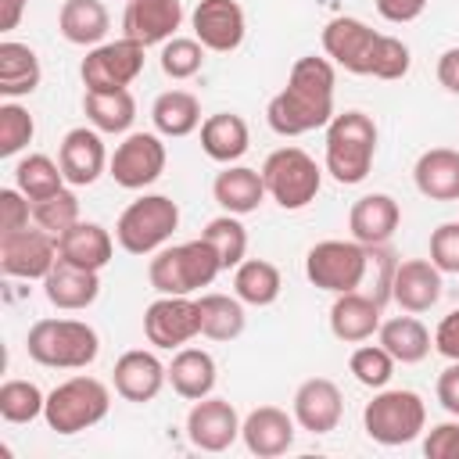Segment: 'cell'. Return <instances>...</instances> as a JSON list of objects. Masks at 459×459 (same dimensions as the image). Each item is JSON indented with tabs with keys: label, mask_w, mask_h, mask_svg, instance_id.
Returning a JSON list of instances; mask_svg holds the SVG:
<instances>
[{
	"label": "cell",
	"mask_w": 459,
	"mask_h": 459,
	"mask_svg": "<svg viewBox=\"0 0 459 459\" xmlns=\"http://www.w3.org/2000/svg\"><path fill=\"white\" fill-rule=\"evenodd\" d=\"M337 65L330 57L305 54L290 65L287 86L269 100L265 122L280 136H305L312 129L330 126L333 118V82Z\"/></svg>",
	"instance_id": "1"
},
{
	"label": "cell",
	"mask_w": 459,
	"mask_h": 459,
	"mask_svg": "<svg viewBox=\"0 0 459 459\" xmlns=\"http://www.w3.org/2000/svg\"><path fill=\"white\" fill-rule=\"evenodd\" d=\"M25 351L47 369H86L100 355V337L82 319H36L25 333Z\"/></svg>",
	"instance_id": "2"
},
{
	"label": "cell",
	"mask_w": 459,
	"mask_h": 459,
	"mask_svg": "<svg viewBox=\"0 0 459 459\" xmlns=\"http://www.w3.org/2000/svg\"><path fill=\"white\" fill-rule=\"evenodd\" d=\"M377 122L366 111H341L326 126V172L355 186L369 176L373 158H377Z\"/></svg>",
	"instance_id": "3"
},
{
	"label": "cell",
	"mask_w": 459,
	"mask_h": 459,
	"mask_svg": "<svg viewBox=\"0 0 459 459\" xmlns=\"http://www.w3.org/2000/svg\"><path fill=\"white\" fill-rule=\"evenodd\" d=\"M219 273H222V262L204 237L161 247L147 265V280L158 294H194L208 287Z\"/></svg>",
	"instance_id": "4"
},
{
	"label": "cell",
	"mask_w": 459,
	"mask_h": 459,
	"mask_svg": "<svg viewBox=\"0 0 459 459\" xmlns=\"http://www.w3.org/2000/svg\"><path fill=\"white\" fill-rule=\"evenodd\" d=\"M362 430L377 445H409L427 430V405L409 387H380L362 409Z\"/></svg>",
	"instance_id": "5"
},
{
	"label": "cell",
	"mask_w": 459,
	"mask_h": 459,
	"mask_svg": "<svg viewBox=\"0 0 459 459\" xmlns=\"http://www.w3.org/2000/svg\"><path fill=\"white\" fill-rule=\"evenodd\" d=\"M369 262L373 247L351 240H319L305 255V276L312 287L330 290V294H348L362 290L369 280Z\"/></svg>",
	"instance_id": "6"
},
{
	"label": "cell",
	"mask_w": 459,
	"mask_h": 459,
	"mask_svg": "<svg viewBox=\"0 0 459 459\" xmlns=\"http://www.w3.org/2000/svg\"><path fill=\"white\" fill-rule=\"evenodd\" d=\"M111 409V391L108 384H100L97 377H68L61 380L50 394H47V409L43 420L54 434H79L97 427Z\"/></svg>",
	"instance_id": "7"
},
{
	"label": "cell",
	"mask_w": 459,
	"mask_h": 459,
	"mask_svg": "<svg viewBox=\"0 0 459 459\" xmlns=\"http://www.w3.org/2000/svg\"><path fill=\"white\" fill-rule=\"evenodd\" d=\"M179 230V204L165 194H143L115 222V240L129 255H154Z\"/></svg>",
	"instance_id": "8"
},
{
	"label": "cell",
	"mask_w": 459,
	"mask_h": 459,
	"mask_svg": "<svg viewBox=\"0 0 459 459\" xmlns=\"http://www.w3.org/2000/svg\"><path fill=\"white\" fill-rule=\"evenodd\" d=\"M262 179H265V194L283 212H298L316 201L323 186V169L301 147H276L262 165Z\"/></svg>",
	"instance_id": "9"
},
{
	"label": "cell",
	"mask_w": 459,
	"mask_h": 459,
	"mask_svg": "<svg viewBox=\"0 0 459 459\" xmlns=\"http://www.w3.org/2000/svg\"><path fill=\"white\" fill-rule=\"evenodd\" d=\"M143 43L122 36V39H108L86 50L79 75L86 90L108 93V90H129V82L143 72Z\"/></svg>",
	"instance_id": "10"
},
{
	"label": "cell",
	"mask_w": 459,
	"mask_h": 459,
	"mask_svg": "<svg viewBox=\"0 0 459 459\" xmlns=\"http://www.w3.org/2000/svg\"><path fill=\"white\" fill-rule=\"evenodd\" d=\"M143 337L154 348H183L201 337V305L190 294H161L143 312Z\"/></svg>",
	"instance_id": "11"
},
{
	"label": "cell",
	"mask_w": 459,
	"mask_h": 459,
	"mask_svg": "<svg viewBox=\"0 0 459 459\" xmlns=\"http://www.w3.org/2000/svg\"><path fill=\"white\" fill-rule=\"evenodd\" d=\"M165 143H161V133H129L111 161H108V176L122 186V190H143L151 186L161 172H165Z\"/></svg>",
	"instance_id": "12"
},
{
	"label": "cell",
	"mask_w": 459,
	"mask_h": 459,
	"mask_svg": "<svg viewBox=\"0 0 459 459\" xmlns=\"http://www.w3.org/2000/svg\"><path fill=\"white\" fill-rule=\"evenodd\" d=\"M57 262V237L43 226L0 233V269L14 280H43Z\"/></svg>",
	"instance_id": "13"
},
{
	"label": "cell",
	"mask_w": 459,
	"mask_h": 459,
	"mask_svg": "<svg viewBox=\"0 0 459 459\" xmlns=\"http://www.w3.org/2000/svg\"><path fill=\"white\" fill-rule=\"evenodd\" d=\"M377 39H380L377 29H369L366 22L348 18V14L326 22V29H323V50H326V57L337 68L351 72V75H369Z\"/></svg>",
	"instance_id": "14"
},
{
	"label": "cell",
	"mask_w": 459,
	"mask_h": 459,
	"mask_svg": "<svg viewBox=\"0 0 459 459\" xmlns=\"http://www.w3.org/2000/svg\"><path fill=\"white\" fill-rule=\"evenodd\" d=\"M240 416L226 398H197L186 412V441L201 452H226L240 437Z\"/></svg>",
	"instance_id": "15"
},
{
	"label": "cell",
	"mask_w": 459,
	"mask_h": 459,
	"mask_svg": "<svg viewBox=\"0 0 459 459\" xmlns=\"http://www.w3.org/2000/svg\"><path fill=\"white\" fill-rule=\"evenodd\" d=\"M190 25H194V39H201L204 50H215V54L237 50L247 32L244 7L237 0H201L190 14Z\"/></svg>",
	"instance_id": "16"
},
{
	"label": "cell",
	"mask_w": 459,
	"mask_h": 459,
	"mask_svg": "<svg viewBox=\"0 0 459 459\" xmlns=\"http://www.w3.org/2000/svg\"><path fill=\"white\" fill-rule=\"evenodd\" d=\"M169 380V366H161V359L154 351H143V348H133V351H122L115 359V369H111V384H115V394H122L126 402H154L158 391L165 387Z\"/></svg>",
	"instance_id": "17"
},
{
	"label": "cell",
	"mask_w": 459,
	"mask_h": 459,
	"mask_svg": "<svg viewBox=\"0 0 459 459\" xmlns=\"http://www.w3.org/2000/svg\"><path fill=\"white\" fill-rule=\"evenodd\" d=\"M294 420L301 430L308 434H330L337 430L341 416H344V398L341 387L330 377H308L305 384H298L294 391Z\"/></svg>",
	"instance_id": "18"
},
{
	"label": "cell",
	"mask_w": 459,
	"mask_h": 459,
	"mask_svg": "<svg viewBox=\"0 0 459 459\" xmlns=\"http://www.w3.org/2000/svg\"><path fill=\"white\" fill-rule=\"evenodd\" d=\"M391 301L402 312H427L441 301V269L430 258H405L394 265L391 276Z\"/></svg>",
	"instance_id": "19"
},
{
	"label": "cell",
	"mask_w": 459,
	"mask_h": 459,
	"mask_svg": "<svg viewBox=\"0 0 459 459\" xmlns=\"http://www.w3.org/2000/svg\"><path fill=\"white\" fill-rule=\"evenodd\" d=\"M298 420L294 412L280 409V405H258L244 416L240 423V437L247 445L251 455H262V459H273V455H283L290 445H294V430Z\"/></svg>",
	"instance_id": "20"
},
{
	"label": "cell",
	"mask_w": 459,
	"mask_h": 459,
	"mask_svg": "<svg viewBox=\"0 0 459 459\" xmlns=\"http://www.w3.org/2000/svg\"><path fill=\"white\" fill-rule=\"evenodd\" d=\"M57 161H61V172L72 186H90L100 179V172L108 169V151H104V140L100 133L90 126H79V129H68L61 147H57Z\"/></svg>",
	"instance_id": "21"
},
{
	"label": "cell",
	"mask_w": 459,
	"mask_h": 459,
	"mask_svg": "<svg viewBox=\"0 0 459 459\" xmlns=\"http://www.w3.org/2000/svg\"><path fill=\"white\" fill-rule=\"evenodd\" d=\"M183 22V4L179 0H129L122 14V36L151 47V43H169Z\"/></svg>",
	"instance_id": "22"
},
{
	"label": "cell",
	"mask_w": 459,
	"mask_h": 459,
	"mask_svg": "<svg viewBox=\"0 0 459 459\" xmlns=\"http://www.w3.org/2000/svg\"><path fill=\"white\" fill-rule=\"evenodd\" d=\"M380 301L369 298L366 290H348L337 294L330 305V333L344 344H362L380 330Z\"/></svg>",
	"instance_id": "23"
},
{
	"label": "cell",
	"mask_w": 459,
	"mask_h": 459,
	"mask_svg": "<svg viewBox=\"0 0 459 459\" xmlns=\"http://www.w3.org/2000/svg\"><path fill=\"white\" fill-rule=\"evenodd\" d=\"M43 294L61 312H82L100 294V276L93 269H79L65 258L54 262V269L43 276Z\"/></svg>",
	"instance_id": "24"
},
{
	"label": "cell",
	"mask_w": 459,
	"mask_h": 459,
	"mask_svg": "<svg viewBox=\"0 0 459 459\" xmlns=\"http://www.w3.org/2000/svg\"><path fill=\"white\" fill-rule=\"evenodd\" d=\"M398 222H402V208H398V201H394L391 194H366V197H359V201L351 204V212H348V230H351V237H355L359 244H369V247L387 244V240L394 237Z\"/></svg>",
	"instance_id": "25"
},
{
	"label": "cell",
	"mask_w": 459,
	"mask_h": 459,
	"mask_svg": "<svg viewBox=\"0 0 459 459\" xmlns=\"http://www.w3.org/2000/svg\"><path fill=\"white\" fill-rule=\"evenodd\" d=\"M115 255V240L100 222H75L57 237V258L79 265V269H93L100 273Z\"/></svg>",
	"instance_id": "26"
},
{
	"label": "cell",
	"mask_w": 459,
	"mask_h": 459,
	"mask_svg": "<svg viewBox=\"0 0 459 459\" xmlns=\"http://www.w3.org/2000/svg\"><path fill=\"white\" fill-rule=\"evenodd\" d=\"M412 183L430 201H459V151L430 147L412 165Z\"/></svg>",
	"instance_id": "27"
},
{
	"label": "cell",
	"mask_w": 459,
	"mask_h": 459,
	"mask_svg": "<svg viewBox=\"0 0 459 459\" xmlns=\"http://www.w3.org/2000/svg\"><path fill=\"white\" fill-rule=\"evenodd\" d=\"M212 197L219 201L222 212L230 215H251L258 212V204L265 201V179L258 169L247 165H226L215 183H212Z\"/></svg>",
	"instance_id": "28"
},
{
	"label": "cell",
	"mask_w": 459,
	"mask_h": 459,
	"mask_svg": "<svg viewBox=\"0 0 459 459\" xmlns=\"http://www.w3.org/2000/svg\"><path fill=\"white\" fill-rule=\"evenodd\" d=\"M215 380H219V369H215V359L212 351L204 348H176L172 362H169V384L179 398L186 402H197V398H208L215 391Z\"/></svg>",
	"instance_id": "29"
},
{
	"label": "cell",
	"mask_w": 459,
	"mask_h": 459,
	"mask_svg": "<svg viewBox=\"0 0 459 459\" xmlns=\"http://www.w3.org/2000/svg\"><path fill=\"white\" fill-rule=\"evenodd\" d=\"M247 143H251L247 122L233 111H219V115H208L201 122V151L219 165L240 161L247 154Z\"/></svg>",
	"instance_id": "30"
},
{
	"label": "cell",
	"mask_w": 459,
	"mask_h": 459,
	"mask_svg": "<svg viewBox=\"0 0 459 459\" xmlns=\"http://www.w3.org/2000/svg\"><path fill=\"white\" fill-rule=\"evenodd\" d=\"M57 29L75 47H97L111 29V14L100 0H65L57 11Z\"/></svg>",
	"instance_id": "31"
},
{
	"label": "cell",
	"mask_w": 459,
	"mask_h": 459,
	"mask_svg": "<svg viewBox=\"0 0 459 459\" xmlns=\"http://www.w3.org/2000/svg\"><path fill=\"white\" fill-rule=\"evenodd\" d=\"M43 79V68H39V57L29 43H18V39H4L0 43V97L14 100V97H25L39 86Z\"/></svg>",
	"instance_id": "32"
},
{
	"label": "cell",
	"mask_w": 459,
	"mask_h": 459,
	"mask_svg": "<svg viewBox=\"0 0 459 459\" xmlns=\"http://www.w3.org/2000/svg\"><path fill=\"white\" fill-rule=\"evenodd\" d=\"M377 341H380V344L394 355V362H402V366L423 362V359L430 355V344H434L430 330H427L412 312H409V316L384 319L380 330H377Z\"/></svg>",
	"instance_id": "33"
},
{
	"label": "cell",
	"mask_w": 459,
	"mask_h": 459,
	"mask_svg": "<svg viewBox=\"0 0 459 459\" xmlns=\"http://www.w3.org/2000/svg\"><path fill=\"white\" fill-rule=\"evenodd\" d=\"M82 111H86V122L97 129V133H129L133 118H136V100L129 90H108V93H97V90H86L82 93Z\"/></svg>",
	"instance_id": "34"
},
{
	"label": "cell",
	"mask_w": 459,
	"mask_h": 459,
	"mask_svg": "<svg viewBox=\"0 0 459 459\" xmlns=\"http://www.w3.org/2000/svg\"><path fill=\"white\" fill-rule=\"evenodd\" d=\"M151 122L161 136H190L201 126V100L190 90H165L151 104Z\"/></svg>",
	"instance_id": "35"
},
{
	"label": "cell",
	"mask_w": 459,
	"mask_h": 459,
	"mask_svg": "<svg viewBox=\"0 0 459 459\" xmlns=\"http://www.w3.org/2000/svg\"><path fill=\"white\" fill-rule=\"evenodd\" d=\"M283 290V276L273 262L265 258H244L237 269H233V294L244 301V305H255V308H265L280 298Z\"/></svg>",
	"instance_id": "36"
},
{
	"label": "cell",
	"mask_w": 459,
	"mask_h": 459,
	"mask_svg": "<svg viewBox=\"0 0 459 459\" xmlns=\"http://www.w3.org/2000/svg\"><path fill=\"white\" fill-rule=\"evenodd\" d=\"M201 305V333L208 341H237L247 326V316H244V301L233 294H201L197 298Z\"/></svg>",
	"instance_id": "37"
},
{
	"label": "cell",
	"mask_w": 459,
	"mask_h": 459,
	"mask_svg": "<svg viewBox=\"0 0 459 459\" xmlns=\"http://www.w3.org/2000/svg\"><path fill=\"white\" fill-rule=\"evenodd\" d=\"M65 172H61V161H54L50 154H25L18 165H14V186L29 197V201H43L57 190H65Z\"/></svg>",
	"instance_id": "38"
},
{
	"label": "cell",
	"mask_w": 459,
	"mask_h": 459,
	"mask_svg": "<svg viewBox=\"0 0 459 459\" xmlns=\"http://www.w3.org/2000/svg\"><path fill=\"white\" fill-rule=\"evenodd\" d=\"M201 237L212 244V251L219 255L222 269H237L244 262V255H247V230H244L240 215H230V212L226 215H215L201 230Z\"/></svg>",
	"instance_id": "39"
},
{
	"label": "cell",
	"mask_w": 459,
	"mask_h": 459,
	"mask_svg": "<svg viewBox=\"0 0 459 459\" xmlns=\"http://www.w3.org/2000/svg\"><path fill=\"white\" fill-rule=\"evenodd\" d=\"M47 409V394L32 384V380H4L0 384V416L7 423H32L36 416H43Z\"/></svg>",
	"instance_id": "40"
},
{
	"label": "cell",
	"mask_w": 459,
	"mask_h": 459,
	"mask_svg": "<svg viewBox=\"0 0 459 459\" xmlns=\"http://www.w3.org/2000/svg\"><path fill=\"white\" fill-rule=\"evenodd\" d=\"M394 355L377 341V344H359L355 351H351V359H348V369H351V377L362 384V387H373V391H380V387H387L391 384V377H394Z\"/></svg>",
	"instance_id": "41"
},
{
	"label": "cell",
	"mask_w": 459,
	"mask_h": 459,
	"mask_svg": "<svg viewBox=\"0 0 459 459\" xmlns=\"http://www.w3.org/2000/svg\"><path fill=\"white\" fill-rule=\"evenodd\" d=\"M32 222L43 226L47 233L61 237L68 226L79 222V197L72 190H57V194H50L43 201H32Z\"/></svg>",
	"instance_id": "42"
},
{
	"label": "cell",
	"mask_w": 459,
	"mask_h": 459,
	"mask_svg": "<svg viewBox=\"0 0 459 459\" xmlns=\"http://www.w3.org/2000/svg\"><path fill=\"white\" fill-rule=\"evenodd\" d=\"M158 61H161V72L169 79H190L204 65V43L201 39H186V36H172L161 47V57Z\"/></svg>",
	"instance_id": "43"
},
{
	"label": "cell",
	"mask_w": 459,
	"mask_h": 459,
	"mask_svg": "<svg viewBox=\"0 0 459 459\" xmlns=\"http://www.w3.org/2000/svg\"><path fill=\"white\" fill-rule=\"evenodd\" d=\"M32 136H36L32 115L14 100L0 104V158H14L22 147L32 143Z\"/></svg>",
	"instance_id": "44"
},
{
	"label": "cell",
	"mask_w": 459,
	"mask_h": 459,
	"mask_svg": "<svg viewBox=\"0 0 459 459\" xmlns=\"http://www.w3.org/2000/svg\"><path fill=\"white\" fill-rule=\"evenodd\" d=\"M409 65H412L409 47H405L398 36H384V32H380L377 50H373V68H369V75L391 82V79H402V75L409 72Z\"/></svg>",
	"instance_id": "45"
},
{
	"label": "cell",
	"mask_w": 459,
	"mask_h": 459,
	"mask_svg": "<svg viewBox=\"0 0 459 459\" xmlns=\"http://www.w3.org/2000/svg\"><path fill=\"white\" fill-rule=\"evenodd\" d=\"M430 262L441 273H455L459 276V222H441L430 233Z\"/></svg>",
	"instance_id": "46"
},
{
	"label": "cell",
	"mask_w": 459,
	"mask_h": 459,
	"mask_svg": "<svg viewBox=\"0 0 459 459\" xmlns=\"http://www.w3.org/2000/svg\"><path fill=\"white\" fill-rule=\"evenodd\" d=\"M29 219H32V201L18 186H4L0 190V233L25 230Z\"/></svg>",
	"instance_id": "47"
},
{
	"label": "cell",
	"mask_w": 459,
	"mask_h": 459,
	"mask_svg": "<svg viewBox=\"0 0 459 459\" xmlns=\"http://www.w3.org/2000/svg\"><path fill=\"white\" fill-rule=\"evenodd\" d=\"M423 455L427 459H459V420L434 423L423 437Z\"/></svg>",
	"instance_id": "48"
},
{
	"label": "cell",
	"mask_w": 459,
	"mask_h": 459,
	"mask_svg": "<svg viewBox=\"0 0 459 459\" xmlns=\"http://www.w3.org/2000/svg\"><path fill=\"white\" fill-rule=\"evenodd\" d=\"M434 351L445 355L448 362L459 359V308H452L448 316H441V323L434 330Z\"/></svg>",
	"instance_id": "49"
},
{
	"label": "cell",
	"mask_w": 459,
	"mask_h": 459,
	"mask_svg": "<svg viewBox=\"0 0 459 459\" xmlns=\"http://www.w3.org/2000/svg\"><path fill=\"white\" fill-rule=\"evenodd\" d=\"M430 0H377V14L384 22H394V25H405V22H416L423 11H427Z\"/></svg>",
	"instance_id": "50"
},
{
	"label": "cell",
	"mask_w": 459,
	"mask_h": 459,
	"mask_svg": "<svg viewBox=\"0 0 459 459\" xmlns=\"http://www.w3.org/2000/svg\"><path fill=\"white\" fill-rule=\"evenodd\" d=\"M434 394H437L441 409H445L448 416H455V420H459V359H455L448 369H441Z\"/></svg>",
	"instance_id": "51"
},
{
	"label": "cell",
	"mask_w": 459,
	"mask_h": 459,
	"mask_svg": "<svg viewBox=\"0 0 459 459\" xmlns=\"http://www.w3.org/2000/svg\"><path fill=\"white\" fill-rule=\"evenodd\" d=\"M437 82L459 97V47H448L441 57H437Z\"/></svg>",
	"instance_id": "52"
},
{
	"label": "cell",
	"mask_w": 459,
	"mask_h": 459,
	"mask_svg": "<svg viewBox=\"0 0 459 459\" xmlns=\"http://www.w3.org/2000/svg\"><path fill=\"white\" fill-rule=\"evenodd\" d=\"M22 14H25V0H0V32L18 29Z\"/></svg>",
	"instance_id": "53"
}]
</instances>
